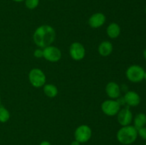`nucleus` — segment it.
<instances>
[{
	"mask_svg": "<svg viewBox=\"0 0 146 145\" xmlns=\"http://www.w3.org/2000/svg\"><path fill=\"white\" fill-rule=\"evenodd\" d=\"M39 145H51V144L49 142H48V141H43V142H41V143H40Z\"/></svg>",
	"mask_w": 146,
	"mask_h": 145,
	"instance_id": "nucleus-21",
	"label": "nucleus"
},
{
	"mask_svg": "<svg viewBox=\"0 0 146 145\" xmlns=\"http://www.w3.org/2000/svg\"><path fill=\"white\" fill-rule=\"evenodd\" d=\"M43 54H44V53H43V48H37V49H36L34 52V57L36 58H43Z\"/></svg>",
	"mask_w": 146,
	"mask_h": 145,
	"instance_id": "nucleus-20",
	"label": "nucleus"
},
{
	"mask_svg": "<svg viewBox=\"0 0 146 145\" xmlns=\"http://www.w3.org/2000/svg\"><path fill=\"white\" fill-rule=\"evenodd\" d=\"M123 100L128 107H136L141 102V97L135 91H128L124 95Z\"/></svg>",
	"mask_w": 146,
	"mask_h": 145,
	"instance_id": "nucleus-11",
	"label": "nucleus"
},
{
	"mask_svg": "<svg viewBox=\"0 0 146 145\" xmlns=\"http://www.w3.org/2000/svg\"><path fill=\"white\" fill-rule=\"evenodd\" d=\"M117 120L122 127L130 125L133 121V114L129 107H125L120 109L117 114Z\"/></svg>",
	"mask_w": 146,
	"mask_h": 145,
	"instance_id": "nucleus-9",
	"label": "nucleus"
},
{
	"mask_svg": "<svg viewBox=\"0 0 146 145\" xmlns=\"http://www.w3.org/2000/svg\"><path fill=\"white\" fill-rule=\"evenodd\" d=\"M56 38V31L49 25H41L35 30L33 39L37 46L44 48L54 43Z\"/></svg>",
	"mask_w": 146,
	"mask_h": 145,
	"instance_id": "nucleus-1",
	"label": "nucleus"
},
{
	"mask_svg": "<svg viewBox=\"0 0 146 145\" xmlns=\"http://www.w3.org/2000/svg\"><path fill=\"white\" fill-rule=\"evenodd\" d=\"M145 71L138 65H133L128 67L125 72L126 78L132 82H140L144 80Z\"/></svg>",
	"mask_w": 146,
	"mask_h": 145,
	"instance_id": "nucleus-3",
	"label": "nucleus"
},
{
	"mask_svg": "<svg viewBox=\"0 0 146 145\" xmlns=\"http://www.w3.org/2000/svg\"><path fill=\"white\" fill-rule=\"evenodd\" d=\"M1 105V95H0V106Z\"/></svg>",
	"mask_w": 146,
	"mask_h": 145,
	"instance_id": "nucleus-26",
	"label": "nucleus"
},
{
	"mask_svg": "<svg viewBox=\"0 0 146 145\" xmlns=\"http://www.w3.org/2000/svg\"><path fill=\"white\" fill-rule=\"evenodd\" d=\"M106 92L111 99H117L121 95V88L115 82H109L106 86Z\"/></svg>",
	"mask_w": 146,
	"mask_h": 145,
	"instance_id": "nucleus-12",
	"label": "nucleus"
},
{
	"mask_svg": "<svg viewBox=\"0 0 146 145\" xmlns=\"http://www.w3.org/2000/svg\"><path fill=\"white\" fill-rule=\"evenodd\" d=\"M43 58L51 63H56L61 58V51L57 47L49 45L43 48Z\"/></svg>",
	"mask_w": 146,
	"mask_h": 145,
	"instance_id": "nucleus-7",
	"label": "nucleus"
},
{
	"mask_svg": "<svg viewBox=\"0 0 146 145\" xmlns=\"http://www.w3.org/2000/svg\"><path fill=\"white\" fill-rule=\"evenodd\" d=\"M50 1H52V0H50Z\"/></svg>",
	"mask_w": 146,
	"mask_h": 145,
	"instance_id": "nucleus-29",
	"label": "nucleus"
},
{
	"mask_svg": "<svg viewBox=\"0 0 146 145\" xmlns=\"http://www.w3.org/2000/svg\"><path fill=\"white\" fill-rule=\"evenodd\" d=\"M133 123L135 129H138L143 127L146 125V115L144 113H138L133 119Z\"/></svg>",
	"mask_w": 146,
	"mask_h": 145,
	"instance_id": "nucleus-15",
	"label": "nucleus"
},
{
	"mask_svg": "<svg viewBox=\"0 0 146 145\" xmlns=\"http://www.w3.org/2000/svg\"><path fill=\"white\" fill-rule=\"evenodd\" d=\"M145 13H146V7H145Z\"/></svg>",
	"mask_w": 146,
	"mask_h": 145,
	"instance_id": "nucleus-27",
	"label": "nucleus"
},
{
	"mask_svg": "<svg viewBox=\"0 0 146 145\" xmlns=\"http://www.w3.org/2000/svg\"><path fill=\"white\" fill-rule=\"evenodd\" d=\"M143 56H144V58H145V60L146 61V48L143 51Z\"/></svg>",
	"mask_w": 146,
	"mask_h": 145,
	"instance_id": "nucleus-23",
	"label": "nucleus"
},
{
	"mask_svg": "<svg viewBox=\"0 0 146 145\" xmlns=\"http://www.w3.org/2000/svg\"><path fill=\"white\" fill-rule=\"evenodd\" d=\"M113 47L112 44L108 41H104L101 42L98 45V51L100 55L103 57L108 56L113 52Z\"/></svg>",
	"mask_w": 146,
	"mask_h": 145,
	"instance_id": "nucleus-13",
	"label": "nucleus"
},
{
	"mask_svg": "<svg viewBox=\"0 0 146 145\" xmlns=\"http://www.w3.org/2000/svg\"><path fill=\"white\" fill-rule=\"evenodd\" d=\"M138 136V130L131 125L122 127L116 134L118 142L124 145H129L135 142Z\"/></svg>",
	"mask_w": 146,
	"mask_h": 145,
	"instance_id": "nucleus-2",
	"label": "nucleus"
},
{
	"mask_svg": "<svg viewBox=\"0 0 146 145\" xmlns=\"http://www.w3.org/2000/svg\"><path fill=\"white\" fill-rule=\"evenodd\" d=\"M12 1H15V2H21V1H24L25 0H12Z\"/></svg>",
	"mask_w": 146,
	"mask_h": 145,
	"instance_id": "nucleus-24",
	"label": "nucleus"
},
{
	"mask_svg": "<svg viewBox=\"0 0 146 145\" xmlns=\"http://www.w3.org/2000/svg\"><path fill=\"white\" fill-rule=\"evenodd\" d=\"M106 33L111 38H116L121 34V27L116 23H111L107 27Z\"/></svg>",
	"mask_w": 146,
	"mask_h": 145,
	"instance_id": "nucleus-14",
	"label": "nucleus"
},
{
	"mask_svg": "<svg viewBox=\"0 0 146 145\" xmlns=\"http://www.w3.org/2000/svg\"><path fill=\"white\" fill-rule=\"evenodd\" d=\"M106 16L103 13H95L88 19V24L93 28H98L102 26L106 22Z\"/></svg>",
	"mask_w": 146,
	"mask_h": 145,
	"instance_id": "nucleus-10",
	"label": "nucleus"
},
{
	"mask_svg": "<svg viewBox=\"0 0 146 145\" xmlns=\"http://www.w3.org/2000/svg\"><path fill=\"white\" fill-rule=\"evenodd\" d=\"M44 92L48 98H55L58 95V88L53 84H46L44 85Z\"/></svg>",
	"mask_w": 146,
	"mask_h": 145,
	"instance_id": "nucleus-16",
	"label": "nucleus"
},
{
	"mask_svg": "<svg viewBox=\"0 0 146 145\" xmlns=\"http://www.w3.org/2000/svg\"><path fill=\"white\" fill-rule=\"evenodd\" d=\"M10 119V113L8 109L4 106H0V122L5 123Z\"/></svg>",
	"mask_w": 146,
	"mask_h": 145,
	"instance_id": "nucleus-17",
	"label": "nucleus"
},
{
	"mask_svg": "<svg viewBox=\"0 0 146 145\" xmlns=\"http://www.w3.org/2000/svg\"><path fill=\"white\" fill-rule=\"evenodd\" d=\"M30 83L34 88H41L46 83V75L44 72L38 68H33L29 73Z\"/></svg>",
	"mask_w": 146,
	"mask_h": 145,
	"instance_id": "nucleus-4",
	"label": "nucleus"
},
{
	"mask_svg": "<svg viewBox=\"0 0 146 145\" xmlns=\"http://www.w3.org/2000/svg\"><path fill=\"white\" fill-rule=\"evenodd\" d=\"M92 136V131L89 126L86 125H80L76 129L74 132L75 140L80 143H86L88 142Z\"/></svg>",
	"mask_w": 146,
	"mask_h": 145,
	"instance_id": "nucleus-5",
	"label": "nucleus"
},
{
	"mask_svg": "<svg viewBox=\"0 0 146 145\" xmlns=\"http://www.w3.org/2000/svg\"><path fill=\"white\" fill-rule=\"evenodd\" d=\"M80 142H78V141H76V140H74V141H73L72 142H71V145H80Z\"/></svg>",
	"mask_w": 146,
	"mask_h": 145,
	"instance_id": "nucleus-22",
	"label": "nucleus"
},
{
	"mask_svg": "<svg viewBox=\"0 0 146 145\" xmlns=\"http://www.w3.org/2000/svg\"><path fill=\"white\" fill-rule=\"evenodd\" d=\"M25 6L27 9L33 10L36 8L39 4V0H25Z\"/></svg>",
	"mask_w": 146,
	"mask_h": 145,
	"instance_id": "nucleus-18",
	"label": "nucleus"
},
{
	"mask_svg": "<svg viewBox=\"0 0 146 145\" xmlns=\"http://www.w3.org/2000/svg\"><path fill=\"white\" fill-rule=\"evenodd\" d=\"M144 80H145V81H146V71L145 72V77H144Z\"/></svg>",
	"mask_w": 146,
	"mask_h": 145,
	"instance_id": "nucleus-25",
	"label": "nucleus"
},
{
	"mask_svg": "<svg viewBox=\"0 0 146 145\" xmlns=\"http://www.w3.org/2000/svg\"><path fill=\"white\" fill-rule=\"evenodd\" d=\"M145 145H146V143H145Z\"/></svg>",
	"mask_w": 146,
	"mask_h": 145,
	"instance_id": "nucleus-28",
	"label": "nucleus"
},
{
	"mask_svg": "<svg viewBox=\"0 0 146 145\" xmlns=\"http://www.w3.org/2000/svg\"><path fill=\"white\" fill-rule=\"evenodd\" d=\"M101 109L108 116H115L121 109V105L118 101L113 99L106 100L101 104Z\"/></svg>",
	"mask_w": 146,
	"mask_h": 145,
	"instance_id": "nucleus-6",
	"label": "nucleus"
},
{
	"mask_svg": "<svg viewBox=\"0 0 146 145\" xmlns=\"http://www.w3.org/2000/svg\"><path fill=\"white\" fill-rule=\"evenodd\" d=\"M69 54L74 61H81L86 55V50L83 44L79 42H74L71 44L69 48Z\"/></svg>",
	"mask_w": 146,
	"mask_h": 145,
	"instance_id": "nucleus-8",
	"label": "nucleus"
},
{
	"mask_svg": "<svg viewBox=\"0 0 146 145\" xmlns=\"http://www.w3.org/2000/svg\"><path fill=\"white\" fill-rule=\"evenodd\" d=\"M138 135L141 136L143 139L146 140V127L141 128V129H138Z\"/></svg>",
	"mask_w": 146,
	"mask_h": 145,
	"instance_id": "nucleus-19",
	"label": "nucleus"
}]
</instances>
